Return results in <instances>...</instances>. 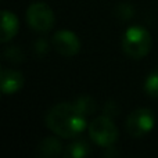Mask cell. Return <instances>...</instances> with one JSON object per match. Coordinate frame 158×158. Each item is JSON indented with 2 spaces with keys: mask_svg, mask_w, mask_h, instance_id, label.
I'll list each match as a JSON object with an SVG mask.
<instances>
[{
  "mask_svg": "<svg viewBox=\"0 0 158 158\" xmlns=\"http://www.w3.org/2000/svg\"><path fill=\"white\" fill-rule=\"evenodd\" d=\"M24 86V75L10 68L2 69V90L3 94H14Z\"/></svg>",
  "mask_w": 158,
  "mask_h": 158,
  "instance_id": "obj_7",
  "label": "cell"
},
{
  "mask_svg": "<svg viewBox=\"0 0 158 158\" xmlns=\"http://www.w3.org/2000/svg\"><path fill=\"white\" fill-rule=\"evenodd\" d=\"M89 136L97 146L111 147L118 139V129L107 115L93 119L89 125Z\"/></svg>",
  "mask_w": 158,
  "mask_h": 158,
  "instance_id": "obj_3",
  "label": "cell"
},
{
  "mask_svg": "<svg viewBox=\"0 0 158 158\" xmlns=\"http://www.w3.org/2000/svg\"><path fill=\"white\" fill-rule=\"evenodd\" d=\"M53 44L56 50L64 57H74L81 50V40L72 31L61 29L53 36Z\"/></svg>",
  "mask_w": 158,
  "mask_h": 158,
  "instance_id": "obj_6",
  "label": "cell"
},
{
  "mask_svg": "<svg viewBox=\"0 0 158 158\" xmlns=\"http://www.w3.org/2000/svg\"><path fill=\"white\" fill-rule=\"evenodd\" d=\"M117 14H118V17H119V18H122V19H129V18H132V17H133L135 8L132 7L131 4H128V3H122V4L118 6Z\"/></svg>",
  "mask_w": 158,
  "mask_h": 158,
  "instance_id": "obj_13",
  "label": "cell"
},
{
  "mask_svg": "<svg viewBox=\"0 0 158 158\" xmlns=\"http://www.w3.org/2000/svg\"><path fill=\"white\" fill-rule=\"evenodd\" d=\"M46 125L53 133L61 137H75L85 131L87 122L86 117L74 103H61L47 112Z\"/></svg>",
  "mask_w": 158,
  "mask_h": 158,
  "instance_id": "obj_1",
  "label": "cell"
},
{
  "mask_svg": "<svg viewBox=\"0 0 158 158\" xmlns=\"http://www.w3.org/2000/svg\"><path fill=\"white\" fill-rule=\"evenodd\" d=\"M2 38L0 42L6 43V42L11 40L18 32V18L15 14L11 13L8 10H3L2 13Z\"/></svg>",
  "mask_w": 158,
  "mask_h": 158,
  "instance_id": "obj_8",
  "label": "cell"
},
{
  "mask_svg": "<svg viewBox=\"0 0 158 158\" xmlns=\"http://www.w3.org/2000/svg\"><path fill=\"white\" fill-rule=\"evenodd\" d=\"M151 35L142 27H131L122 38V50L132 58H143L151 49Z\"/></svg>",
  "mask_w": 158,
  "mask_h": 158,
  "instance_id": "obj_2",
  "label": "cell"
},
{
  "mask_svg": "<svg viewBox=\"0 0 158 158\" xmlns=\"http://www.w3.org/2000/svg\"><path fill=\"white\" fill-rule=\"evenodd\" d=\"M156 123V117L148 108H137L131 112L126 119V131L132 137H143L151 132Z\"/></svg>",
  "mask_w": 158,
  "mask_h": 158,
  "instance_id": "obj_5",
  "label": "cell"
},
{
  "mask_svg": "<svg viewBox=\"0 0 158 158\" xmlns=\"http://www.w3.org/2000/svg\"><path fill=\"white\" fill-rule=\"evenodd\" d=\"M74 104H75V107H77L79 111L85 115V117L94 114L96 108H97L96 101L93 100L92 97H89V96H82V97L77 98V100L74 101Z\"/></svg>",
  "mask_w": 158,
  "mask_h": 158,
  "instance_id": "obj_10",
  "label": "cell"
},
{
  "mask_svg": "<svg viewBox=\"0 0 158 158\" xmlns=\"http://www.w3.org/2000/svg\"><path fill=\"white\" fill-rule=\"evenodd\" d=\"M27 21L36 32H47L54 25V13L43 2H36L28 7Z\"/></svg>",
  "mask_w": 158,
  "mask_h": 158,
  "instance_id": "obj_4",
  "label": "cell"
},
{
  "mask_svg": "<svg viewBox=\"0 0 158 158\" xmlns=\"http://www.w3.org/2000/svg\"><path fill=\"white\" fill-rule=\"evenodd\" d=\"M38 150L40 157H57L60 156L61 150H63V146H61L60 140H57L56 137L52 136L42 140Z\"/></svg>",
  "mask_w": 158,
  "mask_h": 158,
  "instance_id": "obj_9",
  "label": "cell"
},
{
  "mask_svg": "<svg viewBox=\"0 0 158 158\" xmlns=\"http://www.w3.org/2000/svg\"><path fill=\"white\" fill-rule=\"evenodd\" d=\"M89 153H90V148L87 146V143L83 142V140H78V142L72 143L69 146L65 156L72 157V158H82V157H86Z\"/></svg>",
  "mask_w": 158,
  "mask_h": 158,
  "instance_id": "obj_11",
  "label": "cell"
},
{
  "mask_svg": "<svg viewBox=\"0 0 158 158\" xmlns=\"http://www.w3.org/2000/svg\"><path fill=\"white\" fill-rule=\"evenodd\" d=\"M144 90L148 96L158 98V69L151 72L144 82Z\"/></svg>",
  "mask_w": 158,
  "mask_h": 158,
  "instance_id": "obj_12",
  "label": "cell"
}]
</instances>
